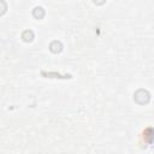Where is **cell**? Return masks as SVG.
Masks as SVG:
<instances>
[{"label":"cell","instance_id":"1","mask_svg":"<svg viewBox=\"0 0 154 154\" xmlns=\"http://www.w3.org/2000/svg\"><path fill=\"white\" fill-rule=\"evenodd\" d=\"M134 100L135 102H137L138 105H146L149 102L150 100V94L146 90V89H138L135 91L134 94Z\"/></svg>","mask_w":154,"mask_h":154},{"label":"cell","instance_id":"4","mask_svg":"<svg viewBox=\"0 0 154 154\" xmlns=\"http://www.w3.org/2000/svg\"><path fill=\"white\" fill-rule=\"evenodd\" d=\"M32 16L36 18V19H42L43 17H45V10H43V7H41V6H37V7H35L34 10H32Z\"/></svg>","mask_w":154,"mask_h":154},{"label":"cell","instance_id":"5","mask_svg":"<svg viewBox=\"0 0 154 154\" xmlns=\"http://www.w3.org/2000/svg\"><path fill=\"white\" fill-rule=\"evenodd\" d=\"M7 11V4L4 0H0V16H2Z\"/></svg>","mask_w":154,"mask_h":154},{"label":"cell","instance_id":"2","mask_svg":"<svg viewBox=\"0 0 154 154\" xmlns=\"http://www.w3.org/2000/svg\"><path fill=\"white\" fill-rule=\"evenodd\" d=\"M49 51L54 54H58L63 51V45L60 41H52L51 45H49Z\"/></svg>","mask_w":154,"mask_h":154},{"label":"cell","instance_id":"3","mask_svg":"<svg viewBox=\"0 0 154 154\" xmlns=\"http://www.w3.org/2000/svg\"><path fill=\"white\" fill-rule=\"evenodd\" d=\"M35 38V34L32 30H24L22 32V40L24 42H31Z\"/></svg>","mask_w":154,"mask_h":154}]
</instances>
